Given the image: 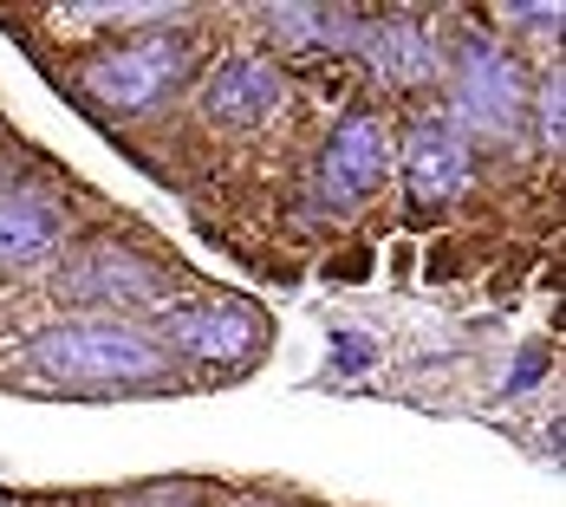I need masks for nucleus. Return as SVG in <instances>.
I'll list each match as a JSON object with an SVG mask.
<instances>
[{
  "instance_id": "nucleus-1",
  "label": "nucleus",
  "mask_w": 566,
  "mask_h": 507,
  "mask_svg": "<svg viewBox=\"0 0 566 507\" xmlns=\"http://www.w3.org/2000/svg\"><path fill=\"white\" fill-rule=\"evenodd\" d=\"M27 365L53 384H78V391H117V384H164L176 358L164 338L144 332L137 319H59L46 332H33Z\"/></svg>"
},
{
  "instance_id": "nucleus-2",
  "label": "nucleus",
  "mask_w": 566,
  "mask_h": 507,
  "mask_svg": "<svg viewBox=\"0 0 566 507\" xmlns=\"http://www.w3.org/2000/svg\"><path fill=\"white\" fill-rule=\"evenodd\" d=\"M189 65H196V46H189V33H176V27H157V33H137V40H124L112 53H98L85 72H78V85H85V98H98L105 112H150V105H164L176 85L189 78Z\"/></svg>"
},
{
  "instance_id": "nucleus-3",
  "label": "nucleus",
  "mask_w": 566,
  "mask_h": 507,
  "mask_svg": "<svg viewBox=\"0 0 566 507\" xmlns=\"http://www.w3.org/2000/svg\"><path fill=\"white\" fill-rule=\"evenodd\" d=\"M59 293L78 299V306H105L117 319H130L144 306H170V267L124 247V241H85V247L65 254Z\"/></svg>"
},
{
  "instance_id": "nucleus-4",
  "label": "nucleus",
  "mask_w": 566,
  "mask_h": 507,
  "mask_svg": "<svg viewBox=\"0 0 566 507\" xmlns=\"http://www.w3.org/2000/svg\"><path fill=\"white\" fill-rule=\"evenodd\" d=\"M450 105H455V130H482V137H514L521 117H527V78L509 53H495L489 40L462 46L455 59V78H450Z\"/></svg>"
},
{
  "instance_id": "nucleus-5",
  "label": "nucleus",
  "mask_w": 566,
  "mask_h": 507,
  "mask_svg": "<svg viewBox=\"0 0 566 507\" xmlns=\"http://www.w3.org/2000/svg\"><path fill=\"white\" fill-rule=\"evenodd\" d=\"M391 169V137H385V117L378 112H345L339 130L326 137V157H319V202L326 209H358Z\"/></svg>"
},
{
  "instance_id": "nucleus-6",
  "label": "nucleus",
  "mask_w": 566,
  "mask_h": 507,
  "mask_svg": "<svg viewBox=\"0 0 566 507\" xmlns=\"http://www.w3.org/2000/svg\"><path fill=\"white\" fill-rule=\"evenodd\" d=\"M164 351L202 358V365H241L261 345V313L234 306V299H196V306H170L164 319Z\"/></svg>"
},
{
  "instance_id": "nucleus-7",
  "label": "nucleus",
  "mask_w": 566,
  "mask_h": 507,
  "mask_svg": "<svg viewBox=\"0 0 566 507\" xmlns=\"http://www.w3.org/2000/svg\"><path fill=\"white\" fill-rule=\"evenodd\" d=\"M281 105H286V72L268 65V59H248V53L222 59V65L209 72V85H202V112H209V124H234V130L268 124Z\"/></svg>"
},
{
  "instance_id": "nucleus-8",
  "label": "nucleus",
  "mask_w": 566,
  "mask_h": 507,
  "mask_svg": "<svg viewBox=\"0 0 566 507\" xmlns=\"http://www.w3.org/2000/svg\"><path fill=\"white\" fill-rule=\"evenodd\" d=\"M403 182L423 209L450 202L469 182V137L455 130V117H417L403 137Z\"/></svg>"
},
{
  "instance_id": "nucleus-9",
  "label": "nucleus",
  "mask_w": 566,
  "mask_h": 507,
  "mask_svg": "<svg viewBox=\"0 0 566 507\" xmlns=\"http://www.w3.org/2000/svg\"><path fill=\"white\" fill-rule=\"evenodd\" d=\"M65 241V215L40 189H0V267H33Z\"/></svg>"
},
{
  "instance_id": "nucleus-10",
  "label": "nucleus",
  "mask_w": 566,
  "mask_h": 507,
  "mask_svg": "<svg viewBox=\"0 0 566 507\" xmlns=\"http://www.w3.org/2000/svg\"><path fill=\"white\" fill-rule=\"evenodd\" d=\"M358 53L371 59V72L391 78V85H423V78H437V40H430L417 20H378V27H365Z\"/></svg>"
},
{
  "instance_id": "nucleus-11",
  "label": "nucleus",
  "mask_w": 566,
  "mask_h": 507,
  "mask_svg": "<svg viewBox=\"0 0 566 507\" xmlns=\"http://www.w3.org/2000/svg\"><path fill=\"white\" fill-rule=\"evenodd\" d=\"M268 40L286 53H326V46H358L365 20L352 7H268Z\"/></svg>"
},
{
  "instance_id": "nucleus-12",
  "label": "nucleus",
  "mask_w": 566,
  "mask_h": 507,
  "mask_svg": "<svg viewBox=\"0 0 566 507\" xmlns=\"http://www.w3.org/2000/svg\"><path fill=\"white\" fill-rule=\"evenodd\" d=\"M534 378H547V351L541 345H521V358H514V371H509V397L534 391Z\"/></svg>"
},
{
  "instance_id": "nucleus-13",
  "label": "nucleus",
  "mask_w": 566,
  "mask_h": 507,
  "mask_svg": "<svg viewBox=\"0 0 566 507\" xmlns=\"http://www.w3.org/2000/svg\"><path fill=\"white\" fill-rule=\"evenodd\" d=\"M333 365H339V371H365V365H371V345L352 338V332H333Z\"/></svg>"
},
{
  "instance_id": "nucleus-14",
  "label": "nucleus",
  "mask_w": 566,
  "mask_h": 507,
  "mask_svg": "<svg viewBox=\"0 0 566 507\" xmlns=\"http://www.w3.org/2000/svg\"><path fill=\"white\" fill-rule=\"evenodd\" d=\"M371 274V254H345V261H326V281H358Z\"/></svg>"
},
{
  "instance_id": "nucleus-15",
  "label": "nucleus",
  "mask_w": 566,
  "mask_h": 507,
  "mask_svg": "<svg viewBox=\"0 0 566 507\" xmlns=\"http://www.w3.org/2000/svg\"><path fill=\"white\" fill-rule=\"evenodd\" d=\"M514 20H521V27H554L560 7H541V13H534V7H514Z\"/></svg>"
}]
</instances>
